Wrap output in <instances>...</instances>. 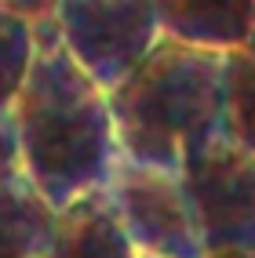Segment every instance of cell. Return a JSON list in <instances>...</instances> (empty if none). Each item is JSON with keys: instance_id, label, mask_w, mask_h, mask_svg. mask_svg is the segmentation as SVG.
<instances>
[{"instance_id": "13", "label": "cell", "mask_w": 255, "mask_h": 258, "mask_svg": "<svg viewBox=\"0 0 255 258\" xmlns=\"http://www.w3.org/2000/svg\"><path fill=\"white\" fill-rule=\"evenodd\" d=\"M204 258H255V251H226V254H204Z\"/></svg>"}, {"instance_id": "6", "label": "cell", "mask_w": 255, "mask_h": 258, "mask_svg": "<svg viewBox=\"0 0 255 258\" xmlns=\"http://www.w3.org/2000/svg\"><path fill=\"white\" fill-rule=\"evenodd\" d=\"M40 258H142L128 240L106 189L73 200L70 208L55 211L47 247Z\"/></svg>"}, {"instance_id": "9", "label": "cell", "mask_w": 255, "mask_h": 258, "mask_svg": "<svg viewBox=\"0 0 255 258\" xmlns=\"http://www.w3.org/2000/svg\"><path fill=\"white\" fill-rule=\"evenodd\" d=\"M226 135L255 153V44L226 51Z\"/></svg>"}, {"instance_id": "1", "label": "cell", "mask_w": 255, "mask_h": 258, "mask_svg": "<svg viewBox=\"0 0 255 258\" xmlns=\"http://www.w3.org/2000/svg\"><path fill=\"white\" fill-rule=\"evenodd\" d=\"M22 175L51 211L106 189L117 164L110 95L77 66L55 22L33 26V58L11 106Z\"/></svg>"}, {"instance_id": "3", "label": "cell", "mask_w": 255, "mask_h": 258, "mask_svg": "<svg viewBox=\"0 0 255 258\" xmlns=\"http://www.w3.org/2000/svg\"><path fill=\"white\" fill-rule=\"evenodd\" d=\"M204 254L255 251V153L215 135L182 160Z\"/></svg>"}, {"instance_id": "5", "label": "cell", "mask_w": 255, "mask_h": 258, "mask_svg": "<svg viewBox=\"0 0 255 258\" xmlns=\"http://www.w3.org/2000/svg\"><path fill=\"white\" fill-rule=\"evenodd\" d=\"M106 197L142 258H204L182 171H161L117 153Z\"/></svg>"}, {"instance_id": "12", "label": "cell", "mask_w": 255, "mask_h": 258, "mask_svg": "<svg viewBox=\"0 0 255 258\" xmlns=\"http://www.w3.org/2000/svg\"><path fill=\"white\" fill-rule=\"evenodd\" d=\"M22 171V153H19V135H15L11 113H0V178Z\"/></svg>"}, {"instance_id": "7", "label": "cell", "mask_w": 255, "mask_h": 258, "mask_svg": "<svg viewBox=\"0 0 255 258\" xmlns=\"http://www.w3.org/2000/svg\"><path fill=\"white\" fill-rule=\"evenodd\" d=\"M153 4L161 33L172 40L208 51H237L251 40L255 0H153Z\"/></svg>"}, {"instance_id": "11", "label": "cell", "mask_w": 255, "mask_h": 258, "mask_svg": "<svg viewBox=\"0 0 255 258\" xmlns=\"http://www.w3.org/2000/svg\"><path fill=\"white\" fill-rule=\"evenodd\" d=\"M0 11H8L29 26H40V22H55L59 0H0Z\"/></svg>"}, {"instance_id": "14", "label": "cell", "mask_w": 255, "mask_h": 258, "mask_svg": "<svg viewBox=\"0 0 255 258\" xmlns=\"http://www.w3.org/2000/svg\"><path fill=\"white\" fill-rule=\"evenodd\" d=\"M248 44H255V22H251V40H248Z\"/></svg>"}, {"instance_id": "2", "label": "cell", "mask_w": 255, "mask_h": 258, "mask_svg": "<svg viewBox=\"0 0 255 258\" xmlns=\"http://www.w3.org/2000/svg\"><path fill=\"white\" fill-rule=\"evenodd\" d=\"M110 113L124 160L182 171L186 153L226 131V51L161 37L110 91Z\"/></svg>"}, {"instance_id": "10", "label": "cell", "mask_w": 255, "mask_h": 258, "mask_svg": "<svg viewBox=\"0 0 255 258\" xmlns=\"http://www.w3.org/2000/svg\"><path fill=\"white\" fill-rule=\"evenodd\" d=\"M33 58V26L0 11V113H11Z\"/></svg>"}, {"instance_id": "4", "label": "cell", "mask_w": 255, "mask_h": 258, "mask_svg": "<svg viewBox=\"0 0 255 258\" xmlns=\"http://www.w3.org/2000/svg\"><path fill=\"white\" fill-rule=\"evenodd\" d=\"M55 29L106 95L164 37L153 0H59Z\"/></svg>"}, {"instance_id": "8", "label": "cell", "mask_w": 255, "mask_h": 258, "mask_svg": "<svg viewBox=\"0 0 255 258\" xmlns=\"http://www.w3.org/2000/svg\"><path fill=\"white\" fill-rule=\"evenodd\" d=\"M55 211L22 171L0 178V258H40Z\"/></svg>"}]
</instances>
